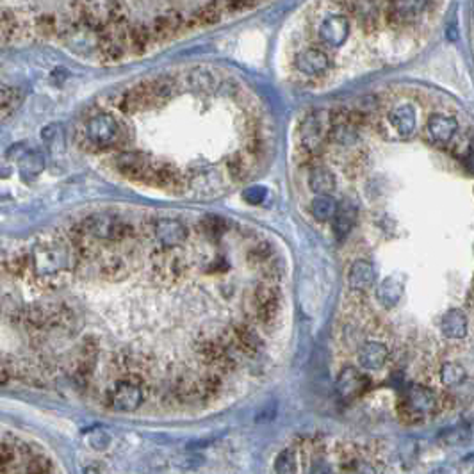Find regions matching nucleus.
Wrapping results in <instances>:
<instances>
[{"mask_svg": "<svg viewBox=\"0 0 474 474\" xmlns=\"http://www.w3.org/2000/svg\"><path fill=\"white\" fill-rule=\"evenodd\" d=\"M75 251L70 241L54 237L36 243L29 255V273L45 287H59L73 268Z\"/></svg>", "mask_w": 474, "mask_h": 474, "instance_id": "1", "label": "nucleus"}, {"mask_svg": "<svg viewBox=\"0 0 474 474\" xmlns=\"http://www.w3.org/2000/svg\"><path fill=\"white\" fill-rule=\"evenodd\" d=\"M173 82L168 77L155 79V81L139 82L132 90L127 91L120 102V109L127 114H134L146 107L157 106L171 97Z\"/></svg>", "mask_w": 474, "mask_h": 474, "instance_id": "2", "label": "nucleus"}, {"mask_svg": "<svg viewBox=\"0 0 474 474\" xmlns=\"http://www.w3.org/2000/svg\"><path fill=\"white\" fill-rule=\"evenodd\" d=\"M439 410V394L421 384L410 385L397 405V412L406 422H419Z\"/></svg>", "mask_w": 474, "mask_h": 474, "instance_id": "3", "label": "nucleus"}, {"mask_svg": "<svg viewBox=\"0 0 474 474\" xmlns=\"http://www.w3.org/2000/svg\"><path fill=\"white\" fill-rule=\"evenodd\" d=\"M81 227L93 241H106V243H122V241H129L134 235L132 225L125 223L120 218L107 214V212H98V214L86 218Z\"/></svg>", "mask_w": 474, "mask_h": 474, "instance_id": "4", "label": "nucleus"}, {"mask_svg": "<svg viewBox=\"0 0 474 474\" xmlns=\"http://www.w3.org/2000/svg\"><path fill=\"white\" fill-rule=\"evenodd\" d=\"M329 113H313L303 118L298 129V145L303 155L317 157L329 143Z\"/></svg>", "mask_w": 474, "mask_h": 474, "instance_id": "5", "label": "nucleus"}, {"mask_svg": "<svg viewBox=\"0 0 474 474\" xmlns=\"http://www.w3.org/2000/svg\"><path fill=\"white\" fill-rule=\"evenodd\" d=\"M145 402L143 380L139 374H127L107 390L106 403L116 412H134Z\"/></svg>", "mask_w": 474, "mask_h": 474, "instance_id": "6", "label": "nucleus"}, {"mask_svg": "<svg viewBox=\"0 0 474 474\" xmlns=\"http://www.w3.org/2000/svg\"><path fill=\"white\" fill-rule=\"evenodd\" d=\"M84 138L97 150H109L122 141V125L109 113H98L88 120Z\"/></svg>", "mask_w": 474, "mask_h": 474, "instance_id": "7", "label": "nucleus"}, {"mask_svg": "<svg viewBox=\"0 0 474 474\" xmlns=\"http://www.w3.org/2000/svg\"><path fill=\"white\" fill-rule=\"evenodd\" d=\"M251 305H253V314L255 319L259 321L262 326H271L276 319H278L280 307H282V294L280 289L275 284L269 282H262L253 291V298H251Z\"/></svg>", "mask_w": 474, "mask_h": 474, "instance_id": "8", "label": "nucleus"}, {"mask_svg": "<svg viewBox=\"0 0 474 474\" xmlns=\"http://www.w3.org/2000/svg\"><path fill=\"white\" fill-rule=\"evenodd\" d=\"M152 269L161 282L175 284L186 275L187 260L180 251L161 248V250L154 251V255H152Z\"/></svg>", "mask_w": 474, "mask_h": 474, "instance_id": "9", "label": "nucleus"}, {"mask_svg": "<svg viewBox=\"0 0 474 474\" xmlns=\"http://www.w3.org/2000/svg\"><path fill=\"white\" fill-rule=\"evenodd\" d=\"M114 164H116V170L125 175V177H129V179L148 182L154 162L145 154H139V152H122V154L116 155Z\"/></svg>", "mask_w": 474, "mask_h": 474, "instance_id": "10", "label": "nucleus"}, {"mask_svg": "<svg viewBox=\"0 0 474 474\" xmlns=\"http://www.w3.org/2000/svg\"><path fill=\"white\" fill-rule=\"evenodd\" d=\"M369 385H371V380H369L368 374L362 373L361 369L345 368L337 378L335 387L342 400L351 402V400L361 397L369 389Z\"/></svg>", "mask_w": 474, "mask_h": 474, "instance_id": "11", "label": "nucleus"}, {"mask_svg": "<svg viewBox=\"0 0 474 474\" xmlns=\"http://www.w3.org/2000/svg\"><path fill=\"white\" fill-rule=\"evenodd\" d=\"M385 22L393 27H406L419 20L422 9L428 8L425 2H393L385 4Z\"/></svg>", "mask_w": 474, "mask_h": 474, "instance_id": "12", "label": "nucleus"}, {"mask_svg": "<svg viewBox=\"0 0 474 474\" xmlns=\"http://www.w3.org/2000/svg\"><path fill=\"white\" fill-rule=\"evenodd\" d=\"M148 184L162 187L170 193H180L186 186V177L171 162H154L148 177Z\"/></svg>", "mask_w": 474, "mask_h": 474, "instance_id": "13", "label": "nucleus"}, {"mask_svg": "<svg viewBox=\"0 0 474 474\" xmlns=\"http://www.w3.org/2000/svg\"><path fill=\"white\" fill-rule=\"evenodd\" d=\"M154 234L159 243L162 244V248H166V250H175L177 246L186 243L187 239V228L184 227V223H180L179 219L173 218L157 219L154 223Z\"/></svg>", "mask_w": 474, "mask_h": 474, "instance_id": "14", "label": "nucleus"}, {"mask_svg": "<svg viewBox=\"0 0 474 474\" xmlns=\"http://www.w3.org/2000/svg\"><path fill=\"white\" fill-rule=\"evenodd\" d=\"M294 65L307 77H321L330 70V57L319 49H307L296 56Z\"/></svg>", "mask_w": 474, "mask_h": 474, "instance_id": "15", "label": "nucleus"}, {"mask_svg": "<svg viewBox=\"0 0 474 474\" xmlns=\"http://www.w3.org/2000/svg\"><path fill=\"white\" fill-rule=\"evenodd\" d=\"M357 361L365 371H380L389 361V348L380 340H368L358 348Z\"/></svg>", "mask_w": 474, "mask_h": 474, "instance_id": "16", "label": "nucleus"}, {"mask_svg": "<svg viewBox=\"0 0 474 474\" xmlns=\"http://www.w3.org/2000/svg\"><path fill=\"white\" fill-rule=\"evenodd\" d=\"M349 36V20L345 15H333L321 24L319 38L330 47L345 45Z\"/></svg>", "mask_w": 474, "mask_h": 474, "instance_id": "17", "label": "nucleus"}, {"mask_svg": "<svg viewBox=\"0 0 474 474\" xmlns=\"http://www.w3.org/2000/svg\"><path fill=\"white\" fill-rule=\"evenodd\" d=\"M426 130H428L432 141L439 143V145H448L453 141L455 134H457L458 123L453 116H448V114H434V116H429Z\"/></svg>", "mask_w": 474, "mask_h": 474, "instance_id": "18", "label": "nucleus"}, {"mask_svg": "<svg viewBox=\"0 0 474 474\" xmlns=\"http://www.w3.org/2000/svg\"><path fill=\"white\" fill-rule=\"evenodd\" d=\"M127 52L143 56L150 50V47L155 43V38L150 31V25L145 24H127Z\"/></svg>", "mask_w": 474, "mask_h": 474, "instance_id": "19", "label": "nucleus"}, {"mask_svg": "<svg viewBox=\"0 0 474 474\" xmlns=\"http://www.w3.org/2000/svg\"><path fill=\"white\" fill-rule=\"evenodd\" d=\"M389 127L394 129V132H397V136L402 138H409V136L413 134L416 130V125H418V116H416V111L413 107L406 106H397L396 109H393L389 113Z\"/></svg>", "mask_w": 474, "mask_h": 474, "instance_id": "20", "label": "nucleus"}, {"mask_svg": "<svg viewBox=\"0 0 474 474\" xmlns=\"http://www.w3.org/2000/svg\"><path fill=\"white\" fill-rule=\"evenodd\" d=\"M232 335H234L235 349L244 353V355H255L262 346V340H260L257 330L248 323L235 324L232 329Z\"/></svg>", "mask_w": 474, "mask_h": 474, "instance_id": "21", "label": "nucleus"}, {"mask_svg": "<svg viewBox=\"0 0 474 474\" xmlns=\"http://www.w3.org/2000/svg\"><path fill=\"white\" fill-rule=\"evenodd\" d=\"M441 332L446 339L460 340L467 335V316L460 308H451L441 317Z\"/></svg>", "mask_w": 474, "mask_h": 474, "instance_id": "22", "label": "nucleus"}, {"mask_svg": "<svg viewBox=\"0 0 474 474\" xmlns=\"http://www.w3.org/2000/svg\"><path fill=\"white\" fill-rule=\"evenodd\" d=\"M374 268L365 260H357L351 264L348 273V284L353 291H365L374 284Z\"/></svg>", "mask_w": 474, "mask_h": 474, "instance_id": "23", "label": "nucleus"}, {"mask_svg": "<svg viewBox=\"0 0 474 474\" xmlns=\"http://www.w3.org/2000/svg\"><path fill=\"white\" fill-rule=\"evenodd\" d=\"M403 292H405V285H403L402 280H397L396 276H387L378 285L377 298L385 308H393L400 303V300L403 298Z\"/></svg>", "mask_w": 474, "mask_h": 474, "instance_id": "24", "label": "nucleus"}, {"mask_svg": "<svg viewBox=\"0 0 474 474\" xmlns=\"http://www.w3.org/2000/svg\"><path fill=\"white\" fill-rule=\"evenodd\" d=\"M308 186L317 196H330V193H333L337 187L335 175L332 173V170L324 166L313 168V171L308 175Z\"/></svg>", "mask_w": 474, "mask_h": 474, "instance_id": "25", "label": "nucleus"}, {"mask_svg": "<svg viewBox=\"0 0 474 474\" xmlns=\"http://www.w3.org/2000/svg\"><path fill=\"white\" fill-rule=\"evenodd\" d=\"M349 9H355V17L361 22L362 29L371 33L380 25V6L378 4H349Z\"/></svg>", "mask_w": 474, "mask_h": 474, "instance_id": "26", "label": "nucleus"}, {"mask_svg": "<svg viewBox=\"0 0 474 474\" xmlns=\"http://www.w3.org/2000/svg\"><path fill=\"white\" fill-rule=\"evenodd\" d=\"M253 164H255V159L248 155L246 152L244 154H235L227 161V171L232 177V180H244L251 173Z\"/></svg>", "mask_w": 474, "mask_h": 474, "instance_id": "27", "label": "nucleus"}, {"mask_svg": "<svg viewBox=\"0 0 474 474\" xmlns=\"http://www.w3.org/2000/svg\"><path fill=\"white\" fill-rule=\"evenodd\" d=\"M355 219H357L355 209H349L348 205L337 207V214L333 216V232L339 239H345L346 235L351 232Z\"/></svg>", "mask_w": 474, "mask_h": 474, "instance_id": "28", "label": "nucleus"}, {"mask_svg": "<svg viewBox=\"0 0 474 474\" xmlns=\"http://www.w3.org/2000/svg\"><path fill=\"white\" fill-rule=\"evenodd\" d=\"M337 202L332 196H316V198L310 202V214L324 223V221H330L333 219V216L337 214Z\"/></svg>", "mask_w": 474, "mask_h": 474, "instance_id": "29", "label": "nucleus"}, {"mask_svg": "<svg viewBox=\"0 0 474 474\" xmlns=\"http://www.w3.org/2000/svg\"><path fill=\"white\" fill-rule=\"evenodd\" d=\"M439 377H441V381L446 387H458V385H462L466 381L467 371L458 362H446V364H442Z\"/></svg>", "mask_w": 474, "mask_h": 474, "instance_id": "30", "label": "nucleus"}, {"mask_svg": "<svg viewBox=\"0 0 474 474\" xmlns=\"http://www.w3.org/2000/svg\"><path fill=\"white\" fill-rule=\"evenodd\" d=\"M100 271L104 273L106 278L111 280H118L123 278V276L129 273V266H127L125 259L120 255H107L104 257V260L100 262Z\"/></svg>", "mask_w": 474, "mask_h": 474, "instance_id": "31", "label": "nucleus"}, {"mask_svg": "<svg viewBox=\"0 0 474 474\" xmlns=\"http://www.w3.org/2000/svg\"><path fill=\"white\" fill-rule=\"evenodd\" d=\"M198 227L203 232V235L212 237V239H218V237H221L228 230L227 221L223 218H218V216H207V218H203L200 221Z\"/></svg>", "mask_w": 474, "mask_h": 474, "instance_id": "32", "label": "nucleus"}, {"mask_svg": "<svg viewBox=\"0 0 474 474\" xmlns=\"http://www.w3.org/2000/svg\"><path fill=\"white\" fill-rule=\"evenodd\" d=\"M275 473L276 474H298V458H296L294 450L280 451L275 460Z\"/></svg>", "mask_w": 474, "mask_h": 474, "instance_id": "33", "label": "nucleus"}, {"mask_svg": "<svg viewBox=\"0 0 474 474\" xmlns=\"http://www.w3.org/2000/svg\"><path fill=\"white\" fill-rule=\"evenodd\" d=\"M18 106V93L11 88H0V120L8 118Z\"/></svg>", "mask_w": 474, "mask_h": 474, "instance_id": "34", "label": "nucleus"}, {"mask_svg": "<svg viewBox=\"0 0 474 474\" xmlns=\"http://www.w3.org/2000/svg\"><path fill=\"white\" fill-rule=\"evenodd\" d=\"M45 168V159L40 152H29L25 157L22 159V173H29L31 177H36L41 173V170Z\"/></svg>", "mask_w": 474, "mask_h": 474, "instance_id": "35", "label": "nucleus"}, {"mask_svg": "<svg viewBox=\"0 0 474 474\" xmlns=\"http://www.w3.org/2000/svg\"><path fill=\"white\" fill-rule=\"evenodd\" d=\"M187 82H189L195 90H207L214 84V77H212L211 72L207 70H195L187 75Z\"/></svg>", "mask_w": 474, "mask_h": 474, "instance_id": "36", "label": "nucleus"}, {"mask_svg": "<svg viewBox=\"0 0 474 474\" xmlns=\"http://www.w3.org/2000/svg\"><path fill=\"white\" fill-rule=\"evenodd\" d=\"M308 474H335V473H333V467L329 460H324V458H316V460L310 464Z\"/></svg>", "mask_w": 474, "mask_h": 474, "instance_id": "37", "label": "nucleus"}, {"mask_svg": "<svg viewBox=\"0 0 474 474\" xmlns=\"http://www.w3.org/2000/svg\"><path fill=\"white\" fill-rule=\"evenodd\" d=\"M257 6H259L257 2H223L221 8H227L230 11H243V9H251Z\"/></svg>", "mask_w": 474, "mask_h": 474, "instance_id": "38", "label": "nucleus"}]
</instances>
